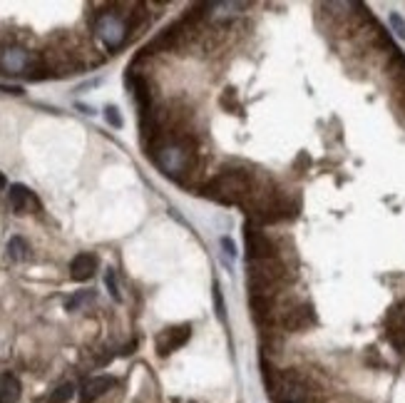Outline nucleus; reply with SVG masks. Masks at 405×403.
<instances>
[{"label": "nucleus", "mask_w": 405, "mask_h": 403, "mask_svg": "<svg viewBox=\"0 0 405 403\" xmlns=\"http://www.w3.org/2000/svg\"><path fill=\"white\" fill-rule=\"evenodd\" d=\"M152 157H155L157 167L162 169L167 177H175V180H181L194 167V149L181 137H175V140L169 137V140L157 142Z\"/></svg>", "instance_id": "nucleus-1"}, {"label": "nucleus", "mask_w": 405, "mask_h": 403, "mask_svg": "<svg viewBox=\"0 0 405 403\" xmlns=\"http://www.w3.org/2000/svg\"><path fill=\"white\" fill-rule=\"evenodd\" d=\"M391 25H393V30L398 32L400 40H405V23H403V18H400L398 12H391Z\"/></svg>", "instance_id": "nucleus-20"}, {"label": "nucleus", "mask_w": 405, "mask_h": 403, "mask_svg": "<svg viewBox=\"0 0 405 403\" xmlns=\"http://www.w3.org/2000/svg\"><path fill=\"white\" fill-rule=\"evenodd\" d=\"M221 247L226 249V254H231V256L237 254V252H234V244H231V239H229V236H224V239H221Z\"/></svg>", "instance_id": "nucleus-23"}, {"label": "nucleus", "mask_w": 405, "mask_h": 403, "mask_svg": "<svg viewBox=\"0 0 405 403\" xmlns=\"http://www.w3.org/2000/svg\"><path fill=\"white\" fill-rule=\"evenodd\" d=\"M316 324V314H313L311 304H299L291 309L281 311V326L286 331H304Z\"/></svg>", "instance_id": "nucleus-7"}, {"label": "nucleus", "mask_w": 405, "mask_h": 403, "mask_svg": "<svg viewBox=\"0 0 405 403\" xmlns=\"http://www.w3.org/2000/svg\"><path fill=\"white\" fill-rule=\"evenodd\" d=\"M189 336H192V326H175V329H167L159 334V339H157V351L162 356L172 354V351H177L179 346H184V344L189 341Z\"/></svg>", "instance_id": "nucleus-8"}, {"label": "nucleus", "mask_w": 405, "mask_h": 403, "mask_svg": "<svg viewBox=\"0 0 405 403\" xmlns=\"http://www.w3.org/2000/svg\"><path fill=\"white\" fill-rule=\"evenodd\" d=\"M286 277V267L279 256L249 261V292L251 297H274V289Z\"/></svg>", "instance_id": "nucleus-3"}, {"label": "nucleus", "mask_w": 405, "mask_h": 403, "mask_svg": "<svg viewBox=\"0 0 405 403\" xmlns=\"http://www.w3.org/2000/svg\"><path fill=\"white\" fill-rule=\"evenodd\" d=\"M92 299H95V292H77L75 297H72L68 304H65V309H68V311H75L80 304H85V301H92Z\"/></svg>", "instance_id": "nucleus-18"}, {"label": "nucleus", "mask_w": 405, "mask_h": 403, "mask_svg": "<svg viewBox=\"0 0 405 403\" xmlns=\"http://www.w3.org/2000/svg\"><path fill=\"white\" fill-rule=\"evenodd\" d=\"M115 386V379L112 376H92V379L88 381V384L82 386V403H92L97 401L100 396H105L110 388Z\"/></svg>", "instance_id": "nucleus-12"}, {"label": "nucleus", "mask_w": 405, "mask_h": 403, "mask_svg": "<svg viewBox=\"0 0 405 403\" xmlns=\"http://www.w3.org/2000/svg\"><path fill=\"white\" fill-rule=\"evenodd\" d=\"M6 187H8V182H6V177H3V172H0V192H3Z\"/></svg>", "instance_id": "nucleus-24"}, {"label": "nucleus", "mask_w": 405, "mask_h": 403, "mask_svg": "<svg viewBox=\"0 0 405 403\" xmlns=\"http://www.w3.org/2000/svg\"><path fill=\"white\" fill-rule=\"evenodd\" d=\"M251 189V177L246 172H239V169H229V172L217 174L209 185L204 187V194L219 205H244L249 199Z\"/></svg>", "instance_id": "nucleus-2"}, {"label": "nucleus", "mask_w": 405, "mask_h": 403, "mask_svg": "<svg viewBox=\"0 0 405 403\" xmlns=\"http://www.w3.org/2000/svg\"><path fill=\"white\" fill-rule=\"evenodd\" d=\"M95 272H97V256H95V254L82 252V254H77L75 259L70 261V277H72L75 281L92 279Z\"/></svg>", "instance_id": "nucleus-11"}, {"label": "nucleus", "mask_w": 405, "mask_h": 403, "mask_svg": "<svg viewBox=\"0 0 405 403\" xmlns=\"http://www.w3.org/2000/svg\"><path fill=\"white\" fill-rule=\"evenodd\" d=\"M0 90L10 95H23V87H18V85H0Z\"/></svg>", "instance_id": "nucleus-22"}, {"label": "nucleus", "mask_w": 405, "mask_h": 403, "mask_svg": "<svg viewBox=\"0 0 405 403\" xmlns=\"http://www.w3.org/2000/svg\"><path fill=\"white\" fill-rule=\"evenodd\" d=\"M8 197H10V207H13L18 214H26L28 205L32 202V192L26 185H13L10 187V192H8Z\"/></svg>", "instance_id": "nucleus-15"}, {"label": "nucleus", "mask_w": 405, "mask_h": 403, "mask_svg": "<svg viewBox=\"0 0 405 403\" xmlns=\"http://www.w3.org/2000/svg\"><path fill=\"white\" fill-rule=\"evenodd\" d=\"M266 368V388L268 396L274 398L276 403H304L308 398V386L301 379L299 373L291 371H268Z\"/></svg>", "instance_id": "nucleus-4"}, {"label": "nucleus", "mask_w": 405, "mask_h": 403, "mask_svg": "<svg viewBox=\"0 0 405 403\" xmlns=\"http://www.w3.org/2000/svg\"><path fill=\"white\" fill-rule=\"evenodd\" d=\"M95 30H97V35H100L110 48H119V45L127 40L130 23L119 18L117 12H102L100 18H97V23H95Z\"/></svg>", "instance_id": "nucleus-5"}, {"label": "nucleus", "mask_w": 405, "mask_h": 403, "mask_svg": "<svg viewBox=\"0 0 405 403\" xmlns=\"http://www.w3.org/2000/svg\"><path fill=\"white\" fill-rule=\"evenodd\" d=\"M201 8H204V18L219 23V20H229L234 15H239L246 8V3H206Z\"/></svg>", "instance_id": "nucleus-13"}, {"label": "nucleus", "mask_w": 405, "mask_h": 403, "mask_svg": "<svg viewBox=\"0 0 405 403\" xmlns=\"http://www.w3.org/2000/svg\"><path fill=\"white\" fill-rule=\"evenodd\" d=\"M105 284H107V289H110V294H112L115 301H122V294H119V286H117V277H115L112 269H107V274H105Z\"/></svg>", "instance_id": "nucleus-19"}, {"label": "nucleus", "mask_w": 405, "mask_h": 403, "mask_svg": "<svg viewBox=\"0 0 405 403\" xmlns=\"http://www.w3.org/2000/svg\"><path fill=\"white\" fill-rule=\"evenodd\" d=\"M8 254H10V259L15 261H23L28 256V244L23 236H13L10 242H8Z\"/></svg>", "instance_id": "nucleus-16"}, {"label": "nucleus", "mask_w": 405, "mask_h": 403, "mask_svg": "<svg viewBox=\"0 0 405 403\" xmlns=\"http://www.w3.org/2000/svg\"><path fill=\"white\" fill-rule=\"evenodd\" d=\"M244 239H246V254H249V261L276 256V249H274V244H271V239L264 234L261 227L256 222H246V227H244Z\"/></svg>", "instance_id": "nucleus-6"}, {"label": "nucleus", "mask_w": 405, "mask_h": 403, "mask_svg": "<svg viewBox=\"0 0 405 403\" xmlns=\"http://www.w3.org/2000/svg\"><path fill=\"white\" fill-rule=\"evenodd\" d=\"M0 68H6L10 75H23L26 70H30V57H28L26 50H18V48L3 50L0 53Z\"/></svg>", "instance_id": "nucleus-9"}, {"label": "nucleus", "mask_w": 405, "mask_h": 403, "mask_svg": "<svg viewBox=\"0 0 405 403\" xmlns=\"http://www.w3.org/2000/svg\"><path fill=\"white\" fill-rule=\"evenodd\" d=\"M105 118H107V122L112 124V127H122V118H119V110H117V107H107V110H105Z\"/></svg>", "instance_id": "nucleus-21"}, {"label": "nucleus", "mask_w": 405, "mask_h": 403, "mask_svg": "<svg viewBox=\"0 0 405 403\" xmlns=\"http://www.w3.org/2000/svg\"><path fill=\"white\" fill-rule=\"evenodd\" d=\"M72 396H75V386H72V384H63V386H57L55 391L50 393L48 403H68Z\"/></svg>", "instance_id": "nucleus-17"}, {"label": "nucleus", "mask_w": 405, "mask_h": 403, "mask_svg": "<svg viewBox=\"0 0 405 403\" xmlns=\"http://www.w3.org/2000/svg\"><path fill=\"white\" fill-rule=\"evenodd\" d=\"M20 401V381L13 373L0 376V403H18Z\"/></svg>", "instance_id": "nucleus-14"}, {"label": "nucleus", "mask_w": 405, "mask_h": 403, "mask_svg": "<svg viewBox=\"0 0 405 403\" xmlns=\"http://www.w3.org/2000/svg\"><path fill=\"white\" fill-rule=\"evenodd\" d=\"M388 336L395 346H405V299L388 314Z\"/></svg>", "instance_id": "nucleus-10"}]
</instances>
